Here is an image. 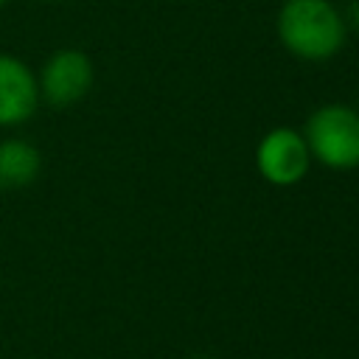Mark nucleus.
Here are the masks:
<instances>
[{"mask_svg":"<svg viewBox=\"0 0 359 359\" xmlns=\"http://www.w3.org/2000/svg\"><path fill=\"white\" fill-rule=\"evenodd\" d=\"M278 39L297 59L325 62L342 50L348 25L331 0H286L278 11Z\"/></svg>","mask_w":359,"mask_h":359,"instance_id":"nucleus-1","label":"nucleus"},{"mask_svg":"<svg viewBox=\"0 0 359 359\" xmlns=\"http://www.w3.org/2000/svg\"><path fill=\"white\" fill-rule=\"evenodd\" d=\"M311 160L334 171H351L359 165V109L348 104L317 107L303 129Z\"/></svg>","mask_w":359,"mask_h":359,"instance_id":"nucleus-2","label":"nucleus"},{"mask_svg":"<svg viewBox=\"0 0 359 359\" xmlns=\"http://www.w3.org/2000/svg\"><path fill=\"white\" fill-rule=\"evenodd\" d=\"M255 168L258 174L278 188L297 185L311 168V151L303 132L292 126L269 129L255 149Z\"/></svg>","mask_w":359,"mask_h":359,"instance_id":"nucleus-3","label":"nucleus"},{"mask_svg":"<svg viewBox=\"0 0 359 359\" xmlns=\"http://www.w3.org/2000/svg\"><path fill=\"white\" fill-rule=\"evenodd\" d=\"M93 62L87 53L76 48L56 50L45 65L36 79L39 84V98H45L50 107H70L81 101L90 87H93Z\"/></svg>","mask_w":359,"mask_h":359,"instance_id":"nucleus-4","label":"nucleus"},{"mask_svg":"<svg viewBox=\"0 0 359 359\" xmlns=\"http://www.w3.org/2000/svg\"><path fill=\"white\" fill-rule=\"evenodd\" d=\"M39 104V84L25 62L0 53V126L25 123Z\"/></svg>","mask_w":359,"mask_h":359,"instance_id":"nucleus-5","label":"nucleus"},{"mask_svg":"<svg viewBox=\"0 0 359 359\" xmlns=\"http://www.w3.org/2000/svg\"><path fill=\"white\" fill-rule=\"evenodd\" d=\"M39 165H42V157L36 146H31L28 140L8 137L0 143V188L14 191V188L31 185L39 174Z\"/></svg>","mask_w":359,"mask_h":359,"instance_id":"nucleus-6","label":"nucleus"},{"mask_svg":"<svg viewBox=\"0 0 359 359\" xmlns=\"http://www.w3.org/2000/svg\"><path fill=\"white\" fill-rule=\"evenodd\" d=\"M342 20H345V25H348V28L359 31V0H351V3H348V8H345V14H342Z\"/></svg>","mask_w":359,"mask_h":359,"instance_id":"nucleus-7","label":"nucleus"},{"mask_svg":"<svg viewBox=\"0 0 359 359\" xmlns=\"http://www.w3.org/2000/svg\"><path fill=\"white\" fill-rule=\"evenodd\" d=\"M191 359H210V356H202V353H199V356H191Z\"/></svg>","mask_w":359,"mask_h":359,"instance_id":"nucleus-8","label":"nucleus"},{"mask_svg":"<svg viewBox=\"0 0 359 359\" xmlns=\"http://www.w3.org/2000/svg\"><path fill=\"white\" fill-rule=\"evenodd\" d=\"M3 3H6V0H0V6H3Z\"/></svg>","mask_w":359,"mask_h":359,"instance_id":"nucleus-9","label":"nucleus"},{"mask_svg":"<svg viewBox=\"0 0 359 359\" xmlns=\"http://www.w3.org/2000/svg\"><path fill=\"white\" fill-rule=\"evenodd\" d=\"M356 109H359V107H356Z\"/></svg>","mask_w":359,"mask_h":359,"instance_id":"nucleus-10","label":"nucleus"}]
</instances>
